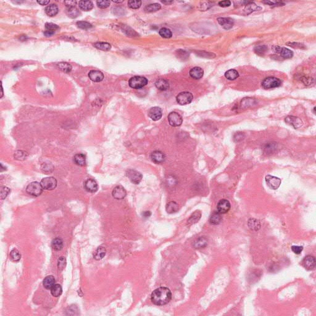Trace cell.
I'll list each match as a JSON object with an SVG mask.
<instances>
[{
    "label": "cell",
    "mask_w": 316,
    "mask_h": 316,
    "mask_svg": "<svg viewBox=\"0 0 316 316\" xmlns=\"http://www.w3.org/2000/svg\"><path fill=\"white\" fill-rule=\"evenodd\" d=\"M27 154L25 152H22V151H19V152H17L14 155V157L16 158L17 159H19V160H22V159H25L27 157Z\"/></svg>",
    "instance_id": "obj_50"
},
{
    "label": "cell",
    "mask_w": 316,
    "mask_h": 316,
    "mask_svg": "<svg viewBox=\"0 0 316 316\" xmlns=\"http://www.w3.org/2000/svg\"><path fill=\"white\" fill-rule=\"evenodd\" d=\"M275 51L277 53H279L280 56L284 59H290L293 56V52L286 48L277 46L275 48Z\"/></svg>",
    "instance_id": "obj_17"
},
{
    "label": "cell",
    "mask_w": 316,
    "mask_h": 316,
    "mask_svg": "<svg viewBox=\"0 0 316 316\" xmlns=\"http://www.w3.org/2000/svg\"><path fill=\"white\" fill-rule=\"evenodd\" d=\"M160 7H161V6L159 4L153 3V4H151L147 6L145 8V11L147 12H156L157 11H159L160 9Z\"/></svg>",
    "instance_id": "obj_38"
},
{
    "label": "cell",
    "mask_w": 316,
    "mask_h": 316,
    "mask_svg": "<svg viewBox=\"0 0 316 316\" xmlns=\"http://www.w3.org/2000/svg\"><path fill=\"white\" fill-rule=\"evenodd\" d=\"M43 189L46 190H53L57 186V180L53 177H48L43 178L40 182Z\"/></svg>",
    "instance_id": "obj_6"
},
{
    "label": "cell",
    "mask_w": 316,
    "mask_h": 316,
    "mask_svg": "<svg viewBox=\"0 0 316 316\" xmlns=\"http://www.w3.org/2000/svg\"><path fill=\"white\" fill-rule=\"evenodd\" d=\"M267 50V47L266 45H259L256 46L254 48V52L258 55H263L265 52Z\"/></svg>",
    "instance_id": "obj_42"
},
{
    "label": "cell",
    "mask_w": 316,
    "mask_h": 316,
    "mask_svg": "<svg viewBox=\"0 0 316 316\" xmlns=\"http://www.w3.org/2000/svg\"><path fill=\"white\" fill-rule=\"evenodd\" d=\"M159 33L160 36L165 38H170L172 36V32L167 28H162L159 30Z\"/></svg>",
    "instance_id": "obj_40"
},
{
    "label": "cell",
    "mask_w": 316,
    "mask_h": 316,
    "mask_svg": "<svg viewBox=\"0 0 316 316\" xmlns=\"http://www.w3.org/2000/svg\"><path fill=\"white\" fill-rule=\"evenodd\" d=\"M258 9H261V7L258 6L253 2L250 1L247 4H246L245 8L244 9V14L248 15V14H251V12H253L256 10H258Z\"/></svg>",
    "instance_id": "obj_23"
},
{
    "label": "cell",
    "mask_w": 316,
    "mask_h": 316,
    "mask_svg": "<svg viewBox=\"0 0 316 316\" xmlns=\"http://www.w3.org/2000/svg\"><path fill=\"white\" fill-rule=\"evenodd\" d=\"M219 23L225 30H229L234 25V21L229 17H219L217 19Z\"/></svg>",
    "instance_id": "obj_15"
},
{
    "label": "cell",
    "mask_w": 316,
    "mask_h": 316,
    "mask_svg": "<svg viewBox=\"0 0 316 316\" xmlns=\"http://www.w3.org/2000/svg\"><path fill=\"white\" fill-rule=\"evenodd\" d=\"M287 45L288 46H292V47H300L301 48H302V46H303V44H301V43H288Z\"/></svg>",
    "instance_id": "obj_57"
},
{
    "label": "cell",
    "mask_w": 316,
    "mask_h": 316,
    "mask_svg": "<svg viewBox=\"0 0 316 316\" xmlns=\"http://www.w3.org/2000/svg\"><path fill=\"white\" fill-rule=\"evenodd\" d=\"M203 70L199 67H194L190 70V75L194 79H199L203 77Z\"/></svg>",
    "instance_id": "obj_19"
},
{
    "label": "cell",
    "mask_w": 316,
    "mask_h": 316,
    "mask_svg": "<svg viewBox=\"0 0 316 316\" xmlns=\"http://www.w3.org/2000/svg\"><path fill=\"white\" fill-rule=\"evenodd\" d=\"M43 188L41 183L38 181H33L28 184L26 188V191L28 194L33 196H38L43 192Z\"/></svg>",
    "instance_id": "obj_2"
},
{
    "label": "cell",
    "mask_w": 316,
    "mask_h": 316,
    "mask_svg": "<svg viewBox=\"0 0 316 316\" xmlns=\"http://www.w3.org/2000/svg\"><path fill=\"white\" fill-rule=\"evenodd\" d=\"M66 13L68 15V16L71 18H75L79 15V10L75 7H67Z\"/></svg>",
    "instance_id": "obj_39"
},
{
    "label": "cell",
    "mask_w": 316,
    "mask_h": 316,
    "mask_svg": "<svg viewBox=\"0 0 316 316\" xmlns=\"http://www.w3.org/2000/svg\"><path fill=\"white\" fill-rule=\"evenodd\" d=\"M51 246L55 251H60L63 247V241L60 238H56L52 241Z\"/></svg>",
    "instance_id": "obj_27"
},
{
    "label": "cell",
    "mask_w": 316,
    "mask_h": 316,
    "mask_svg": "<svg viewBox=\"0 0 316 316\" xmlns=\"http://www.w3.org/2000/svg\"><path fill=\"white\" fill-rule=\"evenodd\" d=\"M45 28L47 30H51V31H55L56 30L59 28V27L53 23H46L45 24Z\"/></svg>",
    "instance_id": "obj_48"
},
{
    "label": "cell",
    "mask_w": 316,
    "mask_h": 316,
    "mask_svg": "<svg viewBox=\"0 0 316 316\" xmlns=\"http://www.w3.org/2000/svg\"><path fill=\"white\" fill-rule=\"evenodd\" d=\"M207 244V241L206 238L204 237H200L198 239H197L194 243V246L195 248H204Z\"/></svg>",
    "instance_id": "obj_33"
},
{
    "label": "cell",
    "mask_w": 316,
    "mask_h": 316,
    "mask_svg": "<svg viewBox=\"0 0 316 316\" xmlns=\"http://www.w3.org/2000/svg\"><path fill=\"white\" fill-rule=\"evenodd\" d=\"M37 2L42 6L47 5L48 3H49V1H38Z\"/></svg>",
    "instance_id": "obj_59"
},
{
    "label": "cell",
    "mask_w": 316,
    "mask_h": 316,
    "mask_svg": "<svg viewBox=\"0 0 316 316\" xmlns=\"http://www.w3.org/2000/svg\"><path fill=\"white\" fill-rule=\"evenodd\" d=\"M219 5L221 7H228L231 5V1H228V0H225V1H220L219 2Z\"/></svg>",
    "instance_id": "obj_55"
},
{
    "label": "cell",
    "mask_w": 316,
    "mask_h": 316,
    "mask_svg": "<svg viewBox=\"0 0 316 316\" xmlns=\"http://www.w3.org/2000/svg\"><path fill=\"white\" fill-rule=\"evenodd\" d=\"M113 196L117 199H122L127 195V191L122 186H116L112 193Z\"/></svg>",
    "instance_id": "obj_12"
},
{
    "label": "cell",
    "mask_w": 316,
    "mask_h": 316,
    "mask_svg": "<svg viewBox=\"0 0 316 316\" xmlns=\"http://www.w3.org/2000/svg\"><path fill=\"white\" fill-rule=\"evenodd\" d=\"M93 46L102 51H109L111 48V46L109 43L106 42H97L93 44Z\"/></svg>",
    "instance_id": "obj_32"
},
{
    "label": "cell",
    "mask_w": 316,
    "mask_h": 316,
    "mask_svg": "<svg viewBox=\"0 0 316 316\" xmlns=\"http://www.w3.org/2000/svg\"><path fill=\"white\" fill-rule=\"evenodd\" d=\"M221 221H222V217H221L220 214L218 212H216L213 213L211 215L210 219H209L210 223L213 225L219 224Z\"/></svg>",
    "instance_id": "obj_29"
},
{
    "label": "cell",
    "mask_w": 316,
    "mask_h": 316,
    "mask_svg": "<svg viewBox=\"0 0 316 316\" xmlns=\"http://www.w3.org/2000/svg\"><path fill=\"white\" fill-rule=\"evenodd\" d=\"M62 293V287L59 284H55L51 289V293L54 297H59Z\"/></svg>",
    "instance_id": "obj_34"
},
{
    "label": "cell",
    "mask_w": 316,
    "mask_h": 316,
    "mask_svg": "<svg viewBox=\"0 0 316 316\" xmlns=\"http://www.w3.org/2000/svg\"><path fill=\"white\" fill-rule=\"evenodd\" d=\"M11 259L14 262H18L21 258V254L20 252L15 248L12 249L9 254Z\"/></svg>",
    "instance_id": "obj_36"
},
{
    "label": "cell",
    "mask_w": 316,
    "mask_h": 316,
    "mask_svg": "<svg viewBox=\"0 0 316 316\" xmlns=\"http://www.w3.org/2000/svg\"><path fill=\"white\" fill-rule=\"evenodd\" d=\"M10 192V190L6 186H3L1 188V197L2 199H4L6 198V196L8 195V194Z\"/></svg>",
    "instance_id": "obj_49"
},
{
    "label": "cell",
    "mask_w": 316,
    "mask_h": 316,
    "mask_svg": "<svg viewBox=\"0 0 316 316\" xmlns=\"http://www.w3.org/2000/svg\"><path fill=\"white\" fill-rule=\"evenodd\" d=\"M64 3L67 7H75V5H76L75 1H64Z\"/></svg>",
    "instance_id": "obj_56"
},
{
    "label": "cell",
    "mask_w": 316,
    "mask_h": 316,
    "mask_svg": "<svg viewBox=\"0 0 316 316\" xmlns=\"http://www.w3.org/2000/svg\"><path fill=\"white\" fill-rule=\"evenodd\" d=\"M76 24L79 28L82 29H88L92 27V24L86 21H78Z\"/></svg>",
    "instance_id": "obj_44"
},
{
    "label": "cell",
    "mask_w": 316,
    "mask_h": 316,
    "mask_svg": "<svg viewBox=\"0 0 316 316\" xmlns=\"http://www.w3.org/2000/svg\"><path fill=\"white\" fill-rule=\"evenodd\" d=\"M54 31H51V30H46L44 32V35L46 36H51L53 35H54Z\"/></svg>",
    "instance_id": "obj_58"
},
{
    "label": "cell",
    "mask_w": 316,
    "mask_h": 316,
    "mask_svg": "<svg viewBox=\"0 0 316 316\" xmlns=\"http://www.w3.org/2000/svg\"><path fill=\"white\" fill-rule=\"evenodd\" d=\"M106 254V250L105 247L103 246H100L97 248L95 253L93 254L94 258L96 260H101L102 259Z\"/></svg>",
    "instance_id": "obj_25"
},
{
    "label": "cell",
    "mask_w": 316,
    "mask_h": 316,
    "mask_svg": "<svg viewBox=\"0 0 316 316\" xmlns=\"http://www.w3.org/2000/svg\"><path fill=\"white\" fill-rule=\"evenodd\" d=\"M168 121L172 127H178L183 122L182 117L176 112H172L168 116Z\"/></svg>",
    "instance_id": "obj_7"
},
{
    "label": "cell",
    "mask_w": 316,
    "mask_h": 316,
    "mask_svg": "<svg viewBox=\"0 0 316 316\" xmlns=\"http://www.w3.org/2000/svg\"><path fill=\"white\" fill-rule=\"evenodd\" d=\"M58 7L55 4H51L48 5L45 9L46 14L50 17H53L58 13Z\"/></svg>",
    "instance_id": "obj_22"
},
{
    "label": "cell",
    "mask_w": 316,
    "mask_h": 316,
    "mask_svg": "<svg viewBox=\"0 0 316 316\" xmlns=\"http://www.w3.org/2000/svg\"><path fill=\"white\" fill-rule=\"evenodd\" d=\"M58 68L64 72H70L72 70V66L70 64L67 62H59L57 64Z\"/></svg>",
    "instance_id": "obj_37"
},
{
    "label": "cell",
    "mask_w": 316,
    "mask_h": 316,
    "mask_svg": "<svg viewBox=\"0 0 316 316\" xmlns=\"http://www.w3.org/2000/svg\"><path fill=\"white\" fill-rule=\"evenodd\" d=\"M66 266V259L64 257H61L58 259V267L59 271H62L65 269Z\"/></svg>",
    "instance_id": "obj_46"
},
{
    "label": "cell",
    "mask_w": 316,
    "mask_h": 316,
    "mask_svg": "<svg viewBox=\"0 0 316 316\" xmlns=\"http://www.w3.org/2000/svg\"><path fill=\"white\" fill-rule=\"evenodd\" d=\"M88 77L91 80L95 82H100L104 79V74L100 70H92L88 73Z\"/></svg>",
    "instance_id": "obj_18"
},
{
    "label": "cell",
    "mask_w": 316,
    "mask_h": 316,
    "mask_svg": "<svg viewBox=\"0 0 316 316\" xmlns=\"http://www.w3.org/2000/svg\"><path fill=\"white\" fill-rule=\"evenodd\" d=\"M172 299V293L166 287H160L156 289L152 294L151 300L153 304L158 306H164L168 304Z\"/></svg>",
    "instance_id": "obj_1"
},
{
    "label": "cell",
    "mask_w": 316,
    "mask_h": 316,
    "mask_svg": "<svg viewBox=\"0 0 316 316\" xmlns=\"http://www.w3.org/2000/svg\"><path fill=\"white\" fill-rule=\"evenodd\" d=\"M127 176L130 180L134 184H139L142 179V174L133 169H130L127 171Z\"/></svg>",
    "instance_id": "obj_9"
},
{
    "label": "cell",
    "mask_w": 316,
    "mask_h": 316,
    "mask_svg": "<svg viewBox=\"0 0 316 316\" xmlns=\"http://www.w3.org/2000/svg\"><path fill=\"white\" fill-rule=\"evenodd\" d=\"M245 138V135L243 133H241V132H238V133H236L234 135V137H233V139H234V141L236 142H238L240 141H241L242 140H243Z\"/></svg>",
    "instance_id": "obj_51"
},
{
    "label": "cell",
    "mask_w": 316,
    "mask_h": 316,
    "mask_svg": "<svg viewBox=\"0 0 316 316\" xmlns=\"http://www.w3.org/2000/svg\"><path fill=\"white\" fill-rule=\"evenodd\" d=\"M162 116V109L159 107H153L148 111V116L155 121L159 120Z\"/></svg>",
    "instance_id": "obj_14"
},
{
    "label": "cell",
    "mask_w": 316,
    "mask_h": 316,
    "mask_svg": "<svg viewBox=\"0 0 316 316\" xmlns=\"http://www.w3.org/2000/svg\"><path fill=\"white\" fill-rule=\"evenodd\" d=\"M155 85L158 89H159V90H161V91L167 90L169 87V84L168 81L164 79H158L155 83Z\"/></svg>",
    "instance_id": "obj_24"
},
{
    "label": "cell",
    "mask_w": 316,
    "mask_h": 316,
    "mask_svg": "<svg viewBox=\"0 0 316 316\" xmlns=\"http://www.w3.org/2000/svg\"><path fill=\"white\" fill-rule=\"evenodd\" d=\"M165 209H166V211L169 214L175 213L178 209V205L177 203H175L174 201H171V202H169L166 205Z\"/></svg>",
    "instance_id": "obj_31"
},
{
    "label": "cell",
    "mask_w": 316,
    "mask_h": 316,
    "mask_svg": "<svg viewBox=\"0 0 316 316\" xmlns=\"http://www.w3.org/2000/svg\"><path fill=\"white\" fill-rule=\"evenodd\" d=\"M193 99V95L188 92L180 93L176 97L177 103L180 105H186L190 104Z\"/></svg>",
    "instance_id": "obj_5"
},
{
    "label": "cell",
    "mask_w": 316,
    "mask_h": 316,
    "mask_svg": "<svg viewBox=\"0 0 316 316\" xmlns=\"http://www.w3.org/2000/svg\"><path fill=\"white\" fill-rule=\"evenodd\" d=\"M254 103V100L252 98H245L241 103V108H248L249 106H252V105Z\"/></svg>",
    "instance_id": "obj_45"
},
{
    "label": "cell",
    "mask_w": 316,
    "mask_h": 316,
    "mask_svg": "<svg viewBox=\"0 0 316 316\" xmlns=\"http://www.w3.org/2000/svg\"><path fill=\"white\" fill-rule=\"evenodd\" d=\"M79 4L80 8L85 11H90L93 7V4L90 1H80Z\"/></svg>",
    "instance_id": "obj_26"
},
{
    "label": "cell",
    "mask_w": 316,
    "mask_h": 316,
    "mask_svg": "<svg viewBox=\"0 0 316 316\" xmlns=\"http://www.w3.org/2000/svg\"><path fill=\"white\" fill-rule=\"evenodd\" d=\"M225 77L230 80H234L239 77V74L235 69H230L225 73Z\"/></svg>",
    "instance_id": "obj_30"
},
{
    "label": "cell",
    "mask_w": 316,
    "mask_h": 316,
    "mask_svg": "<svg viewBox=\"0 0 316 316\" xmlns=\"http://www.w3.org/2000/svg\"><path fill=\"white\" fill-rule=\"evenodd\" d=\"M314 114H316V107L314 108Z\"/></svg>",
    "instance_id": "obj_64"
},
{
    "label": "cell",
    "mask_w": 316,
    "mask_h": 316,
    "mask_svg": "<svg viewBox=\"0 0 316 316\" xmlns=\"http://www.w3.org/2000/svg\"><path fill=\"white\" fill-rule=\"evenodd\" d=\"M265 180L267 186L272 190L278 189L281 184V179L279 178V177H274L272 175H267L266 177Z\"/></svg>",
    "instance_id": "obj_8"
},
{
    "label": "cell",
    "mask_w": 316,
    "mask_h": 316,
    "mask_svg": "<svg viewBox=\"0 0 316 316\" xmlns=\"http://www.w3.org/2000/svg\"><path fill=\"white\" fill-rule=\"evenodd\" d=\"M292 250L297 254H300L303 250V247L301 246H292Z\"/></svg>",
    "instance_id": "obj_52"
},
{
    "label": "cell",
    "mask_w": 316,
    "mask_h": 316,
    "mask_svg": "<svg viewBox=\"0 0 316 316\" xmlns=\"http://www.w3.org/2000/svg\"><path fill=\"white\" fill-rule=\"evenodd\" d=\"M143 216L145 217H148L151 216V212H149V211H146V212H144L143 213Z\"/></svg>",
    "instance_id": "obj_60"
},
{
    "label": "cell",
    "mask_w": 316,
    "mask_h": 316,
    "mask_svg": "<svg viewBox=\"0 0 316 316\" xmlns=\"http://www.w3.org/2000/svg\"><path fill=\"white\" fill-rule=\"evenodd\" d=\"M201 217V214L200 211H196L190 217L189 219L188 220V223L190 224H195L200 219Z\"/></svg>",
    "instance_id": "obj_35"
},
{
    "label": "cell",
    "mask_w": 316,
    "mask_h": 316,
    "mask_svg": "<svg viewBox=\"0 0 316 316\" xmlns=\"http://www.w3.org/2000/svg\"><path fill=\"white\" fill-rule=\"evenodd\" d=\"M285 121L287 124L293 126L295 129L300 128V127H301L303 126L302 121L300 118H298L297 117H295V116H288L285 118Z\"/></svg>",
    "instance_id": "obj_16"
},
{
    "label": "cell",
    "mask_w": 316,
    "mask_h": 316,
    "mask_svg": "<svg viewBox=\"0 0 316 316\" xmlns=\"http://www.w3.org/2000/svg\"><path fill=\"white\" fill-rule=\"evenodd\" d=\"M110 1H97L96 4L101 9H105L109 6L110 5Z\"/></svg>",
    "instance_id": "obj_47"
},
{
    "label": "cell",
    "mask_w": 316,
    "mask_h": 316,
    "mask_svg": "<svg viewBox=\"0 0 316 316\" xmlns=\"http://www.w3.org/2000/svg\"><path fill=\"white\" fill-rule=\"evenodd\" d=\"M151 158H152V160L154 162H155L156 164H160L164 161V160L165 159V156L161 152L155 151L152 153Z\"/></svg>",
    "instance_id": "obj_20"
},
{
    "label": "cell",
    "mask_w": 316,
    "mask_h": 316,
    "mask_svg": "<svg viewBox=\"0 0 316 316\" xmlns=\"http://www.w3.org/2000/svg\"><path fill=\"white\" fill-rule=\"evenodd\" d=\"M230 207L231 205L229 201L225 199H222L220 200L217 204V212H219L220 214H225L229 211V210L230 209Z\"/></svg>",
    "instance_id": "obj_10"
},
{
    "label": "cell",
    "mask_w": 316,
    "mask_h": 316,
    "mask_svg": "<svg viewBox=\"0 0 316 316\" xmlns=\"http://www.w3.org/2000/svg\"><path fill=\"white\" fill-rule=\"evenodd\" d=\"M211 6H212V5L210 4L209 2H202V5H200V7L199 8L201 11H202L203 9L204 8V7H205L204 11H206V10L209 9Z\"/></svg>",
    "instance_id": "obj_54"
},
{
    "label": "cell",
    "mask_w": 316,
    "mask_h": 316,
    "mask_svg": "<svg viewBox=\"0 0 316 316\" xmlns=\"http://www.w3.org/2000/svg\"><path fill=\"white\" fill-rule=\"evenodd\" d=\"M161 2L165 4H171L173 2L172 1H161Z\"/></svg>",
    "instance_id": "obj_61"
},
{
    "label": "cell",
    "mask_w": 316,
    "mask_h": 316,
    "mask_svg": "<svg viewBox=\"0 0 316 316\" xmlns=\"http://www.w3.org/2000/svg\"><path fill=\"white\" fill-rule=\"evenodd\" d=\"M142 5V1H129L128 2V6L130 8L133 9H137L140 8V7Z\"/></svg>",
    "instance_id": "obj_43"
},
{
    "label": "cell",
    "mask_w": 316,
    "mask_h": 316,
    "mask_svg": "<svg viewBox=\"0 0 316 316\" xmlns=\"http://www.w3.org/2000/svg\"><path fill=\"white\" fill-rule=\"evenodd\" d=\"M248 226L252 230H258L260 228V223L256 219H251L248 222Z\"/></svg>",
    "instance_id": "obj_41"
},
{
    "label": "cell",
    "mask_w": 316,
    "mask_h": 316,
    "mask_svg": "<svg viewBox=\"0 0 316 316\" xmlns=\"http://www.w3.org/2000/svg\"><path fill=\"white\" fill-rule=\"evenodd\" d=\"M84 188L88 192L95 193L98 189V185L95 180L88 179L84 183Z\"/></svg>",
    "instance_id": "obj_13"
},
{
    "label": "cell",
    "mask_w": 316,
    "mask_h": 316,
    "mask_svg": "<svg viewBox=\"0 0 316 316\" xmlns=\"http://www.w3.org/2000/svg\"><path fill=\"white\" fill-rule=\"evenodd\" d=\"M56 280L53 275H48L46 277L43 282V287L47 290H51L55 285Z\"/></svg>",
    "instance_id": "obj_21"
},
{
    "label": "cell",
    "mask_w": 316,
    "mask_h": 316,
    "mask_svg": "<svg viewBox=\"0 0 316 316\" xmlns=\"http://www.w3.org/2000/svg\"><path fill=\"white\" fill-rule=\"evenodd\" d=\"M148 83V80L144 77L141 76H135L132 77L129 82V86L134 89H139L141 88Z\"/></svg>",
    "instance_id": "obj_3"
},
{
    "label": "cell",
    "mask_w": 316,
    "mask_h": 316,
    "mask_svg": "<svg viewBox=\"0 0 316 316\" xmlns=\"http://www.w3.org/2000/svg\"><path fill=\"white\" fill-rule=\"evenodd\" d=\"M113 2H117V3H119V2H123V1H113Z\"/></svg>",
    "instance_id": "obj_63"
},
{
    "label": "cell",
    "mask_w": 316,
    "mask_h": 316,
    "mask_svg": "<svg viewBox=\"0 0 316 316\" xmlns=\"http://www.w3.org/2000/svg\"><path fill=\"white\" fill-rule=\"evenodd\" d=\"M281 83L282 82L279 79L274 77H269L263 81L262 86L265 89H271L279 87Z\"/></svg>",
    "instance_id": "obj_4"
},
{
    "label": "cell",
    "mask_w": 316,
    "mask_h": 316,
    "mask_svg": "<svg viewBox=\"0 0 316 316\" xmlns=\"http://www.w3.org/2000/svg\"><path fill=\"white\" fill-rule=\"evenodd\" d=\"M74 162L80 166H83L86 164V158L83 154H77L74 157Z\"/></svg>",
    "instance_id": "obj_28"
},
{
    "label": "cell",
    "mask_w": 316,
    "mask_h": 316,
    "mask_svg": "<svg viewBox=\"0 0 316 316\" xmlns=\"http://www.w3.org/2000/svg\"><path fill=\"white\" fill-rule=\"evenodd\" d=\"M1 98H2V96H3V89H2V84H1Z\"/></svg>",
    "instance_id": "obj_62"
},
{
    "label": "cell",
    "mask_w": 316,
    "mask_h": 316,
    "mask_svg": "<svg viewBox=\"0 0 316 316\" xmlns=\"http://www.w3.org/2000/svg\"><path fill=\"white\" fill-rule=\"evenodd\" d=\"M316 258L313 256L308 255L303 260V265L305 269L309 271L313 270L316 267Z\"/></svg>",
    "instance_id": "obj_11"
},
{
    "label": "cell",
    "mask_w": 316,
    "mask_h": 316,
    "mask_svg": "<svg viewBox=\"0 0 316 316\" xmlns=\"http://www.w3.org/2000/svg\"><path fill=\"white\" fill-rule=\"evenodd\" d=\"M264 2L270 5V6H280L284 5V3L283 2H280V1H266Z\"/></svg>",
    "instance_id": "obj_53"
}]
</instances>
